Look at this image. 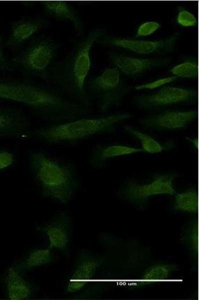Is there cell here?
I'll list each match as a JSON object with an SVG mask.
<instances>
[{
    "label": "cell",
    "mask_w": 200,
    "mask_h": 300,
    "mask_svg": "<svg viewBox=\"0 0 200 300\" xmlns=\"http://www.w3.org/2000/svg\"><path fill=\"white\" fill-rule=\"evenodd\" d=\"M0 100L22 106L46 123L63 122L92 112V108L74 101L50 85L24 77H0Z\"/></svg>",
    "instance_id": "1"
},
{
    "label": "cell",
    "mask_w": 200,
    "mask_h": 300,
    "mask_svg": "<svg viewBox=\"0 0 200 300\" xmlns=\"http://www.w3.org/2000/svg\"><path fill=\"white\" fill-rule=\"evenodd\" d=\"M106 34L105 29L98 28L78 37L64 58L54 62L42 80L74 101L92 108V102L86 90L92 63L91 52L97 40Z\"/></svg>",
    "instance_id": "2"
},
{
    "label": "cell",
    "mask_w": 200,
    "mask_h": 300,
    "mask_svg": "<svg viewBox=\"0 0 200 300\" xmlns=\"http://www.w3.org/2000/svg\"><path fill=\"white\" fill-rule=\"evenodd\" d=\"M27 160L30 176L42 196L62 204L72 200L80 184L72 162L40 148L29 151Z\"/></svg>",
    "instance_id": "3"
},
{
    "label": "cell",
    "mask_w": 200,
    "mask_h": 300,
    "mask_svg": "<svg viewBox=\"0 0 200 300\" xmlns=\"http://www.w3.org/2000/svg\"><path fill=\"white\" fill-rule=\"evenodd\" d=\"M132 116L128 112L81 116L32 128L24 138L47 145L74 144L90 138L114 134L120 125Z\"/></svg>",
    "instance_id": "4"
},
{
    "label": "cell",
    "mask_w": 200,
    "mask_h": 300,
    "mask_svg": "<svg viewBox=\"0 0 200 300\" xmlns=\"http://www.w3.org/2000/svg\"><path fill=\"white\" fill-rule=\"evenodd\" d=\"M61 44L48 36L41 34L32 38L10 58L14 70L22 77L43 78L57 57Z\"/></svg>",
    "instance_id": "5"
},
{
    "label": "cell",
    "mask_w": 200,
    "mask_h": 300,
    "mask_svg": "<svg viewBox=\"0 0 200 300\" xmlns=\"http://www.w3.org/2000/svg\"><path fill=\"white\" fill-rule=\"evenodd\" d=\"M86 90L91 100L96 102L99 111L105 112L121 104L130 89L120 70L113 67L88 80Z\"/></svg>",
    "instance_id": "6"
},
{
    "label": "cell",
    "mask_w": 200,
    "mask_h": 300,
    "mask_svg": "<svg viewBox=\"0 0 200 300\" xmlns=\"http://www.w3.org/2000/svg\"><path fill=\"white\" fill-rule=\"evenodd\" d=\"M177 174L174 173L156 174L148 181L142 182L128 178L120 188V194L125 200L134 204H144L152 196L174 195L176 192L174 183Z\"/></svg>",
    "instance_id": "7"
},
{
    "label": "cell",
    "mask_w": 200,
    "mask_h": 300,
    "mask_svg": "<svg viewBox=\"0 0 200 300\" xmlns=\"http://www.w3.org/2000/svg\"><path fill=\"white\" fill-rule=\"evenodd\" d=\"M180 35V32H174L163 38L148 40L106 34L96 43L103 46L122 48L140 54H162L172 52Z\"/></svg>",
    "instance_id": "8"
},
{
    "label": "cell",
    "mask_w": 200,
    "mask_h": 300,
    "mask_svg": "<svg viewBox=\"0 0 200 300\" xmlns=\"http://www.w3.org/2000/svg\"><path fill=\"white\" fill-rule=\"evenodd\" d=\"M198 98L195 89L166 86L154 93L135 96L133 101L139 109L148 111L196 102Z\"/></svg>",
    "instance_id": "9"
},
{
    "label": "cell",
    "mask_w": 200,
    "mask_h": 300,
    "mask_svg": "<svg viewBox=\"0 0 200 300\" xmlns=\"http://www.w3.org/2000/svg\"><path fill=\"white\" fill-rule=\"evenodd\" d=\"M198 117L196 110H168L158 111L141 118L138 123L144 128L154 132H174L184 130Z\"/></svg>",
    "instance_id": "10"
},
{
    "label": "cell",
    "mask_w": 200,
    "mask_h": 300,
    "mask_svg": "<svg viewBox=\"0 0 200 300\" xmlns=\"http://www.w3.org/2000/svg\"><path fill=\"white\" fill-rule=\"evenodd\" d=\"M48 239V247L69 258L72 234V223L70 214L59 212L53 218L36 228Z\"/></svg>",
    "instance_id": "11"
},
{
    "label": "cell",
    "mask_w": 200,
    "mask_h": 300,
    "mask_svg": "<svg viewBox=\"0 0 200 300\" xmlns=\"http://www.w3.org/2000/svg\"><path fill=\"white\" fill-rule=\"evenodd\" d=\"M102 262V260L86 250L77 254L64 284L68 294L82 292L94 278Z\"/></svg>",
    "instance_id": "12"
},
{
    "label": "cell",
    "mask_w": 200,
    "mask_h": 300,
    "mask_svg": "<svg viewBox=\"0 0 200 300\" xmlns=\"http://www.w3.org/2000/svg\"><path fill=\"white\" fill-rule=\"evenodd\" d=\"M50 24V21L42 16H27L12 21L4 46L15 54Z\"/></svg>",
    "instance_id": "13"
},
{
    "label": "cell",
    "mask_w": 200,
    "mask_h": 300,
    "mask_svg": "<svg viewBox=\"0 0 200 300\" xmlns=\"http://www.w3.org/2000/svg\"><path fill=\"white\" fill-rule=\"evenodd\" d=\"M108 55L112 63L120 73L133 78H138L149 70L167 66L172 61L171 58L168 57L136 58L114 51H109Z\"/></svg>",
    "instance_id": "14"
},
{
    "label": "cell",
    "mask_w": 200,
    "mask_h": 300,
    "mask_svg": "<svg viewBox=\"0 0 200 300\" xmlns=\"http://www.w3.org/2000/svg\"><path fill=\"white\" fill-rule=\"evenodd\" d=\"M32 128V121L23 110L0 104V140H24Z\"/></svg>",
    "instance_id": "15"
},
{
    "label": "cell",
    "mask_w": 200,
    "mask_h": 300,
    "mask_svg": "<svg viewBox=\"0 0 200 300\" xmlns=\"http://www.w3.org/2000/svg\"><path fill=\"white\" fill-rule=\"evenodd\" d=\"M0 279L4 294L8 300H28L34 297L38 291L37 286L12 264L5 270Z\"/></svg>",
    "instance_id": "16"
},
{
    "label": "cell",
    "mask_w": 200,
    "mask_h": 300,
    "mask_svg": "<svg viewBox=\"0 0 200 300\" xmlns=\"http://www.w3.org/2000/svg\"><path fill=\"white\" fill-rule=\"evenodd\" d=\"M46 16L58 20L70 22L72 24L76 36L84 35V24L75 8L66 1L39 2Z\"/></svg>",
    "instance_id": "17"
},
{
    "label": "cell",
    "mask_w": 200,
    "mask_h": 300,
    "mask_svg": "<svg viewBox=\"0 0 200 300\" xmlns=\"http://www.w3.org/2000/svg\"><path fill=\"white\" fill-rule=\"evenodd\" d=\"M142 152H144L140 148L120 144H99L92 150L88 160L91 167L100 168L112 158Z\"/></svg>",
    "instance_id": "18"
},
{
    "label": "cell",
    "mask_w": 200,
    "mask_h": 300,
    "mask_svg": "<svg viewBox=\"0 0 200 300\" xmlns=\"http://www.w3.org/2000/svg\"><path fill=\"white\" fill-rule=\"evenodd\" d=\"M56 260L54 251L47 247L36 246L28 250L12 265L20 272L26 274L36 268L50 264Z\"/></svg>",
    "instance_id": "19"
},
{
    "label": "cell",
    "mask_w": 200,
    "mask_h": 300,
    "mask_svg": "<svg viewBox=\"0 0 200 300\" xmlns=\"http://www.w3.org/2000/svg\"><path fill=\"white\" fill-rule=\"evenodd\" d=\"M173 208L175 210L198 214V194L195 187L190 188L174 194Z\"/></svg>",
    "instance_id": "20"
},
{
    "label": "cell",
    "mask_w": 200,
    "mask_h": 300,
    "mask_svg": "<svg viewBox=\"0 0 200 300\" xmlns=\"http://www.w3.org/2000/svg\"><path fill=\"white\" fill-rule=\"evenodd\" d=\"M123 128L126 132L140 142L144 152L155 154L166 150L167 146H164L154 138L134 128L125 125Z\"/></svg>",
    "instance_id": "21"
},
{
    "label": "cell",
    "mask_w": 200,
    "mask_h": 300,
    "mask_svg": "<svg viewBox=\"0 0 200 300\" xmlns=\"http://www.w3.org/2000/svg\"><path fill=\"white\" fill-rule=\"evenodd\" d=\"M175 270V266L166 264H158L149 268L144 272L138 284H148L167 279Z\"/></svg>",
    "instance_id": "22"
},
{
    "label": "cell",
    "mask_w": 200,
    "mask_h": 300,
    "mask_svg": "<svg viewBox=\"0 0 200 300\" xmlns=\"http://www.w3.org/2000/svg\"><path fill=\"white\" fill-rule=\"evenodd\" d=\"M170 72L178 78L196 80L198 74V61L196 59L186 60L174 66Z\"/></svg>",
    "instance_id": "23"
},
{
    "label": "cell",
    "mask_w": 200,
    "mask_h": 300,
    "mask_svg": "<svg viewBox=\"0 0 200 300\" xmlns=\"http://www.w3.org/2000/svg\"><path fill=\"white\" fill-rule=\"evenodd\" d=\"M178 14L176 21L182 27H195L198 26V21L196 17L192 12L182 6L177 8Z\"/></svg>",
    "instance_id": "24"
},
{
    "label": "cell",
    "mask_w": 200,
    "mask_h": 300,
    "mask_svg": "<svg viewBox=\"0 0 200 300\" xmlns=\"http://www.w3.org/2000/svg\"><path fill=\"white\" fill-rule=\"evenodd\" d=\"M16 162L15 154L7 148H0V172L13 166Z\"/></svg>",
    "instance_id": "25"
},
{
    "label": "cell",
    "mask_w": 200,
    "mask_h": 300,
    "mask_svg": "<svg viewBox=\"0 0 200 300\" xmlns=\"http://www.w3.org/2000/svg\"><path fill=\"white\" fill-rule=\"evenodd\" d=\"M178 78L177 76H174L162 78L152 82L136 85L134 86V89L136 90H154L174 82Z\"/></svg>",
    "instance_id": "26"
},
{
    "label": "cell",
    "mask_w": 200,
    "mask_h": 300,
    "mask_svg": "<svg viewBox=\"0 0 200 300\" xmlns=\"http://www.w3.org/2000/svg\"><path fill=\"white\" fill-rule=\"evenodd\" d=\"M161 26V24L158 22H145L138 27L134 38H137L150 36L160 28Z\"/></svg>",
    "instance_id": "27"
},
{
    "label": "cell",
    "mask_w": 200,
    "mask_h": 300,
    "mask_svg": "<svg viewBox=\"0 0 200 300\" xmlns=\"http://www.w3.org/2000/svg\"><path fill=\"white\" fill-rule=\"evenodd\" d=\"M4 38L0 33V71L5 72H14V70L10 59L7 57L4 50Z\"/></svg>",
    "instance_id": "28"
},
{
    "label": "cell",
    "mask_w": 200,
    "mask_h": 300,
    "mask_svg": "<svg viewBox=\"0 0 200 300\" xmlns=\"http://www.w3.org/2000/svg\"><path fill=\"white\" fill-rule=\"evenodd\" d=\"M188 242L194 252L198 254V227L195 223L188 234Z\"/></svg>",
    "instance_id": "29"
},
{
    "label": "cell",
    "mask_w": 200,
    "mask_h": 300,
    "mask_svg": "<svg viewBox=\"0 0 200 300\" xmlns=\"http://www.w3.org/2000/svg\"><path fill=\"white\" fill-rule=\"evenodd\" d=\"M188 142L196 149L198 148V140L197 138H188Z\"/></svg>",
    "instance_id": "30"
}]
</instances>
